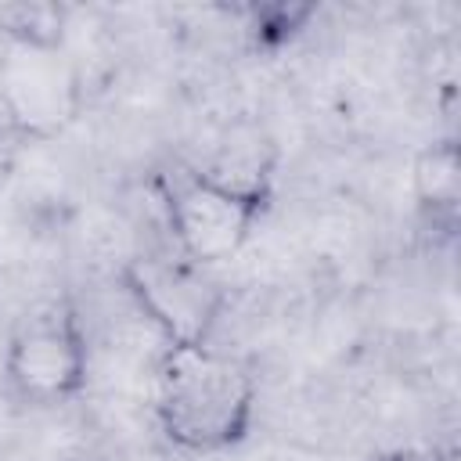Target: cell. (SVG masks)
Masks as SVG:
<instances>
[{"mask_svg":"<svg viewBox=\"0 0 461 461\" xmlns=\"http://www.w3.org/2000/svg\"><path fill=\"white\" fill-rule=\"evenodd\" d=\"M259 385L252 367L212 342L162 346L151 407L162 436L187 454H223L256 421Z\"/></svg>","mask_w":461,"mask_h":461,"instance_id":"cell-1","label":"cell"},{"mask_svg":"<svg viewBox=\"0 0 461 461\" xmlns=\"http://www.w3.org/2000/svg\"><path fill=\"white\" fill-rule=\"evenodd\" d=\"M274 187H238L202 166H173L158 176V205L169 249L198 267L230 259L267 216Z\"/></svg>","mask_w":461,"mask_h":461,"instance_id":"cell-2","label":"cell"},{"mask_svg":"<svg viewBox=\"0 0 461 461\" xmlns=\"http://www.w3.org/2000/svg\"><path fill=\"white\" fill-rule=\"evenodd\" d=\"M4 382L29 407L76 400L90 382V335L79 306L61 295L25 313L4 349Z\"/></svg>","mask_w":461,"mask_h":461,"instance_id":"cell-3","label":"cell"},{"mask_svg":"<svg viewBox=\"0 0 461 461\" xmlns=\"http://www.w3.org/2000/svg\"><path fill=\"white\" fill-rule=\"evenodd\" d=\"M86 104V76L68 47L0 43V122L25 144L54 140Z\"/></svg>","mask_w":461,"mask_h":461,"instance_id":"cell-4","label":"cell"},{"mask_svg":"<svg viewBox=\"0 0 461 461\" xmlns=\"http://www.w3.org/2000/svg\"><path fill=\"white\" fill-rule=\"evenodd\" d=\"M119 277L133 306L158 328L166 346L209 342L227 306V292L209 267H198L173 249L126 259Z\"/></svg>","mask_w":461,"mask_h":461,"instance_id":"cell-5","label":"cell"},{"mask_svg":"<svg viewBox=\"0 0 461 461\" xmlns=\"http://www.w3.org/2000/svg\"><path fill=\"white\" fill-rule=\"evenodd\" d=\"M411 194L421 220L432 230H454L457 205H461V162L454 137L432 140L414 155L411 166Z\"/></svg>","mask_w":461,"mask_h":461,"instance_id":"cell-6","label":"cell"},{"mask_svg":"<svg viewBox=\"0 0 461 461\" xmlns=\"http://www.w3.org/2000/svg\"><path fill=\"white\" fill-rule=\"evenodd\" d=\"M202 169L238 187H274L277 144L259 126H234L216 144V158Z\"/></svg>","mask_w":461,"mask_h":461,"instance_id":"cell-7","label":"cell"},{"mask_svg":"<svg viewBox=\"0 0 461 461\" xmlns=\"http://www.w3.org/2000/svg\"><path fill=\"white\" fill-rule=\"evenodd\" d=\"M0 43L68 47V7L54 0L0 4Z\"/></svg>","mask_w":461,"mask_h":461,"instance_id":"cell-8","label":"cell"},{"mask_svg":"<svg viewBox=\"0 0 461 461\" xmlns=\"http://www.w3.org/2000/svg\"><path fill=\"white\" fill-rule=\"evenodd\" d=\"M245 14H249V32L259 47H281L306 29L317 7L313 4H252L245 7Z\"/></svg>","mask_w":461,"mask_h":461,"instance_id":"cell-9","label":"cell"},{"mask_svg":"<svg viewBox=\"0 0 461 461\" xmlns=\"http://www.w3.org/2000/svg\"><path fill=\"white\" fill-rule=\"evenodd\" d=\"M22 148H29L25 140H18L4 122H0V180L11 173V166L18 162V155H22Z\"/></svg>","mask_w":461,"mask_h":461,"instance_id":"cell-10","label":"cell"},{"mask_svg":"<svg viewBox=\"0 0 461 461\" xmlns=\"http://www.w3.org/2000/svg\"><path fill=\"white\" fill-rule=\"evenodd\" d=\"M375 461H436V457L418 454V450H389V454H378Z\"/></svg>","mask_w":461,"mask_h":461,"instance_id":"cell-11","label":"cell"}]
</instances>
